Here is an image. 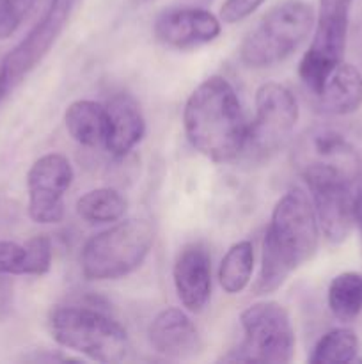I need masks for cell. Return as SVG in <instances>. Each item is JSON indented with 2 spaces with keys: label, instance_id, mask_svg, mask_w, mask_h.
Returning a JSON list of instances; mask_svg holds the SVG:
<instances>
[{
  "label": "cell",
  "instance_id": "6da1fadb",
  "mask_svg": "<svg viewBox=\"0 0 362 364\" xmlns=\"http://www.w3.org/2000/svg\"><path fill=\"white\" fill-rule=\"evenodd\" d=\"M318 240L319 226L311 198L302 188H291L273 206L254 294L279 290L298 267L316 255Z\"/></svg>",
  "mask_w": 362,
  "mask_h": 364
},
{
  "label": "cell",
  "instance_id": "7a4b0ae2",
  "mask_svg": "<svg viewBox=\"0 0 362 364\" xmlns=\"http://www.w3.org/2000/svg\"><path fill=\"white\" fill-rule=\"evenodd\" d=\"M188 142L213 162H231L245 149L248 124L240 98L227 78H206L194 89L183 110Z\"/></svg>",
  "mask_w": 362,
  "mask_h": 364
},
{
  "label": "cell",
  "instance_id": "3957f363",
  "mask_svg": "<svg viewBox=\"0 0 362 364\" xmlns=\"http://www.w3.org/2000/svg\"><path fill=\"white\" fill-rule=\"evenodd\" d=\"M50 334L60 347L98 363H121L130 354V340L119 322L80 306H59L50 313Z\"/></svg>",
  "mask_w": 362,
  "mask_h": 364
},
{
  "label": "cell",
  "instance_id": "277c9868",
  "mask_svg": "<svg viewBox=\"0 0 362 364\" xmlns=\"http://www.w3.org/2000/svg\"><path fill=\"white\" fill-rule=\"evenodd\" d=\"M155 244V230L144 219H130L89 238L82 249V274L89 281H114L144 263Z\"/></svg>",
  "mask_w": 362,
  "mask_h": 364
},
{
  "label": "cell",
  "instance_id": "5b68a950",
  "mask_svg": "<svg viewBox=\"0 0 362 364\" xmlns=\"http://www.w3.org/2000/svg\"><path fill=\"white\" fill-rule=\"evenodd\" d=\"M314 21V9L304 0H286L272 7L241 41V63L256 70L280 63L305 41Z\"/></svg>",
  "mask_w": 362,
  "mask_h": 364
},
{
  "label": "cell",
  "instance_id": "8992f818",
  "mask_svg": "<svg viewBox=\"0 0 362 364\" xmlns=\"http://www.w3.org/2000/svg\"><path fill=\"white\" fill-rule=\"evenodd\" d=\"M243 341L224 361L291 363L295 354V331L290 315L273 301L256 302L240 315Z\"/></svg>",
  "mask_w": 362,
  "mask_h": 364
},
{
  "label": "cell",
  "instance_id": "52a82bcc",
  "mask_svg": "<svg viewBox=\"0 0 362 364\" xmlns=\"http://www.w3.org/2000/svg\"><path fill=\"white\" fill-rule=\"evenodd\" d=\"M353 0H319L312 43L298 66V77L316 96L330 71L343 63L348 38V21Z\"/></svg>",
  "mask_w": 362,
  "mask_h": 364
},
{
  "label": "cell",
  "instance_id": "ba28073f",
  "mask_svg": "<svg viewBox=\"0 0 362 364\" xmlns=\"http://www.w3.org/2000/svg\"><path fill=\"white\" fill-rule=\"evenodd\" d=\"M298 121V103L283 84L266 82L256 92V116L248 124L243 151L254 159H270L290 142Z\"/></svg>",
  "mask_w": 362,
  "mask_h": 364
},
{
  "label": "cell",
  "instance_id": "9c48e42d",
  "mask_svg": "<svg viewBox=\"0 0 362 364\" xmlns=\"http://www.w3.org/2000/svg\"><path fill=\"white\" fill-rule=\"evenodd\" d=\"M302 176L311 191L316 220L323 237L332 244H341L353 228L355 196L351 194V180L337 169L322 166H304Z\"/></svg>",
  "mask_w": 362,
  "mask_h": 364
},
{
  "label": "cell",
  "instance_id": "30bf717a",
  "mask_svg": "<svg viewBox=\"0 0 362 364\" xmlns=\"http://www.w3.org/2000/svg\"><path fill=\"white\" fill-rule=\"evenodd\" d=\"M71 6L73 0H50L41 20L0 60V100L9 95L45 59L66 27Z\"/></svg>",
  "mask_w": 362,
  "mask_h": 364
},
{
  "label": "cell",
  "instance_id": "8fae6325",
  "mask_svg": "<svg viewBox=\"0 0 362 364\" xmlns=\"http://www.w3.org/2000/svg\"><path fill=\"white\" fill-rule=\"evenodd\" d=\"M73 181V167L60 153L35 160L27 174L28 215L38 224H57L64 217V194Z\"/></svg>",
  "mask_w": 362,
  "mask_h": 364
},
{
  "label": "cell",
  "instance_id": "7c38bea8",
  "mask_svg": "<svg viewBox=\"0 0 362 364\" xmlns=\"http://www.w3.org/2000/svg\"><path fill=\"white\" fill-rule=\"evenodd\" d=\"M220 20L202 7H172L156 16L153 32L165 46L177 50L195 48L215 41L220 34Z\"/></svg>",
  "mask_w": 362,
  "mask_h": 364
},
{
  "label": "cell",
  "instance_id": "4fadbf2b",
  "mask_svg": "<svg viewBox=\"0 0 362 364\" xmlns=\"http://www.w3.org/2000/svg\"><path fill=\"white\" fill-rule=\"evenodd\" d=\"M172 279L181 304L190 313H201L212 294V258L202 245H187L177 255Z\"/></svg>",
  "mask_w": 362,
  "mask_h": 364
},
{
  "label": "cell",
  "instance_id": "5bb4252c",
  "mask_svg": "<svg viewBox=\"0 0 362 364\" xmlns=\"http://www.w3.org/2000/svg\"><path fill=\"white\" fill-rule=\"evenodd\" d=\"M156 354L170 359H187L201 350V336L194 322L177 308H167L155 316L148 331Z\"/></svg>",
  "mask_w": 362,
  "mask_h": 364
},
{
  "label": "cell",
  "instance_id": "9a60e30c",
  "mask_svg": "<svg viewBox=\"0 0 362 364\" xmlns=\"http://www.w3.org/2000/svg\"><path fill=\"white\" fill-rule=\"evenodd\" d=\"M105 109V148L114 156L128 155L146 134V121L141 107L130 95H116Z\"/></svg>",
  "mask_w": 362,
  "mask_h": 364
},
{
  "label": "cell",
  "instance_id": "2e32d148",
  "mask_svg": "<svg viewBox=\"0 0 362 364\" xmlns=\"http://www.w3.org/2000/svg\"><path fill=\"white\" fill-rule=\"evenodd\" d=\"M318 109L332 116H348L362 105V73L348 63H339L314 96Z\"/></svg>",
  "mask_w": 362,
  "mask_h": 364
},
{
  "label": "cell",
  "instance_id": "e0dca14e",
  "mask_svg": "<svg viewBox=\"0 0 362 364\" xmlns=\"http://www.w3.org/2000/svg\"><path fill=\"white\" fill-rule=\"evenodd\" d=\"M304 166H322L337 169L350 176L351 180L357 178L358 173V155L355 153L353 146L346 141L341 134L334 130H318L309 135L305 144Z\"/></svg>",
  "mask_w": 362,
  "mask_h": 364
},
{
  "label": "cell",
  "instance_id": "ac0fdd59",
  "mask_svg": "<svg viewBox=\"0 0 362 364\" xmlns=\"http://www.w3.org/2000/svg\"><path fill=\"white\" fill-rule=\"evenodd\" d=\"M64 123L73 141L92 148L105 141L106 109L92 100H77L66 109Z\"/></svg>",
  "mask_w": 362,
  "mask_h": 364
},
{
  "label": "cell",
  "instance_id": "d6986e66",
  "mask_svg": "<svg viewBox=\"0 0 362 364\" xmlns=\"http://www.w3.org/2000/svg\"><path fill=\"white\" fill-rule=\"evenodd\" d=\"M252 270H254V247L251 242L241 240L231 245L220 263V287L229 295L240 294L251 283Z\"/></svg>",
  "mask_w": 362,
  "mask_h": 364
},
{
  "label": "cell",
  "instance_id": "ffe728a7",
  "mask_svg": "<svg viewBox=\"0 0 362 364\" xmlns=\"http://www.w3.org/2000/svg\"><path fill=\"white\" fill-rule=\"evenodd\" d=\"M77 213L91 224H110L126 213V199L114 188H94L77 201Z\"/></svg>",
  "mask_w": 362,
  "mask_h": 364
},
{
  "label": "cell",
  "instance_id": "44dd1931",
  "mask_svg": "<svg viewBox=\"0 0 362 364\" xmlns=\"http://www.w3.org/2000/svg\"><path fill=\"white\" fill-rule=\"evenodd\" d=\"M329 308L341 322H351L362 311V274L343 272L329 287Z\"/></svg>",
  "mask_w": 362,
  "mask_h": 364
},
{
  "label": "cell",
  "instance_id": "7402d4cb",
  "mask_svg": "<svg viewBox=\"0 0 362 364\" xmlns=\"http://www.w3.org/2000/svg\"><path fill=\"white\" fill-rule=\"evenodd\" d=\"M358 340L351 329H334L323 334L312 350L309 363H351L357 358Z\"/></svg>",
  "mask_w": 362,
  "mask_h": 364
},
{
  "label": "cell",
  "instance_id": "603a6c76",
  "mask_svg": "<svg viewBox=\"0 0 362 364\" xmlns=\"http://www.w3.org/2000/svg\"><path fill=\"white\" fill-rule=\"evenodd\" d=\"M27 249V276H43L52 267V242L45 235L25 242Z\"/></svg>",
  "mask_w": 362,
  "mask_h": 364
},
{
  "label": "cell",
  "instance_id": "cb8c5ba5",
  "mask_svg": "<svg viewBox=\"0 0 362 364\" xmlns=\"http://www.w3.org/2000/svg\"><path fill=\"white\" fill-rule=\"evenodd\" d=\"M0 276H27V249L11 240H0Z\"/></svg>",
  "mask_w": 362,
  "mask_h": 364
},
{
  "label": "cell",
  "instance_id": "d4e9b609",
  "mask_svg": "<svg viewBox=\"0 0 362 364\" xmlns=\"http://www.w3.org/2000/svg\"><path fill=\"white\" fill-rule=\"evenodd\" d=\"M263 2L265 0H226L220 7V21L229 25L238 23L259 9Z\"/></svg>",
  "mask_w": 362,
  "mask_h": 364
},
{
  "label": "cell",
  "instance_id": "484cf974",
  "mask_svg": "<svg viewBox=\"0 0 362 364\" xmlns=\"http://www.w3.org/2000/svg\"><path fill=\"white\" fill-rule=\"evenodd\" d=\"M23 18L14 7L13 0H0V39H7L16 32Z\"/></svg>",
  "mask_w": 362,
  "mask_h": 364
},
{
  "label": "cell",
  "instance_id": "4316f807",
  "mask_svg": "<svg viewBox=\"0 0 362 364\" xmlns=\"http://www.w3.org/2000/svg\"><path fill=\"white\" fill-rule=\"evenodd\" d=\"M353 220H355V224H357L358 231H361V237H362V192H358V194L355 196Z\"/></svg>",
  "mask_w": 362,
  "mask_h": 364
},
{
  "label": "cell",
  "instance_id": "83f0119b",
  "mask_svg": "<svg viewBox=\"0 0 362 364\" xmlns=\"http://www.w3.org/2000/svg\"><path fill=\"white\" fill-rule=\"evenodd\" d=\"M35 0H13L14 7H16V11L20 13V16L23 18L25 14L28 13V11L32 9V6H34Z\"/></svg>",
  "mask_w": 362,
  "mask_h": 364
},
{
  "label": "cell",
  "instance_id": "f1b7e54d",
  "mask_svg": "<svg viewBox=\"0 0 362 364\" xmlns=\"http://www.w3.org/2000/svg\"><path fill=\"white\" fill-rule=\"evenodd\" d=\"M188 2L197 4V6H206V4H209V2H212V0H188Z\"/></svg>",
  "mask_w": 362,
  "mask_h": 364
},
{
  "label": "cell",
  "instance_id": "f546056e",
  "mask_svg": "<svg viewBox=\"0 0 362 364\" xmlns=\"http://www.w3.org/2000/svg\"><path fill=\"white\" fill-rule=\"evenodd\" d=\"M133 2H137V4H144V2H149V0H133Z\"/></svg>",
  "mask_w": 362,
  "mask_h": 364
}]
</instances>
